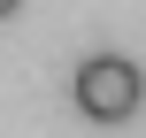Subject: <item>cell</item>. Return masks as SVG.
<instances>
[{
  "label": "cell",
  "instance_id": "6da1fadb",
  "mask_svg": "<svg viewBox=\"0 0 146 138\" xmlns=\"http://www.w3.org/2000/svg\"><path fill=\"white\" fill-rule=\"evenodd\" d=\"M139 100H146V69L131 54H85L77 61V108L92 123H123V115H139Z\"/></svg>",
  "mask_w": 146,
  "mask_h": 138
},
{
  "label": "cell",
  "instance_id": "7a4b0ae2",
  "mask_svg": "<svg viewBox=\"0 0 146 138\" xmlns=\"http://www.w3.org/2000/svg\"><path fill=\"white\" fill-rule=\"evenodd\" d=\"M15 8H23V0H0V15H15Z\"/></svg>",
  "mask_w": 146,
  "mask_h": 138
}]
</instances>
